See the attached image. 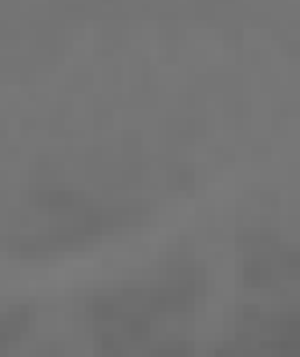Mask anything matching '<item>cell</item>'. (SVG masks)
<instances>
[{
	"instance_id": "1",
	"label": "cell",
	"mask_w": 300,
	"mask_h": 357,
	"mask_svg": "<svg viewBox=\"0 0 300 357\" xmlns=\"http://www.w3.org/2000/svg\"><path fill=\"white\" fill-rule=\"evenodd\" d=\"M207 289L199 256H171L150 272L93 292L86 305L93 357H191Z\"/></svg>"
},
{
	"instance_id": "2",
	"label": "cell",
	"mask_w": 300,
	"mask_h": 357,
	"mask_svg": "<svg viewBox=\"0 0 300 357\" xmlns=\"http://www.w3.org/2000/svg\"><path fill=\"white\" fill-rule=\"evenodd\" d=\"M0 357H57V349L41 341V317L29 301L0 296Z\"/></svg>"
}]
</instances>
